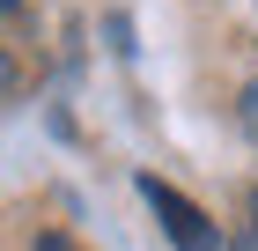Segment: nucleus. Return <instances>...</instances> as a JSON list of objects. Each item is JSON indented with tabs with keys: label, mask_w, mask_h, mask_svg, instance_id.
<instances>
[{
	"label": "nucleus",
	"mask_w": 258,
	"mask_h": 251,
	"mask_svg": "<svg viewBox=\"0 0 258 251\" xmlns=\"http://www.w3.org/2000/svg\"><path fill=\"white\" fill-rule=\"evenodd\" d=\"M0 89H15V67H8V59H0Z\"/></svg>",
	"instance_id": "5"
},
{
	"label": "nucleus",
	"mask_w": 258,
	"mask_h": 251,
	"mask_svg": "<svg viewBox=\"0 0 258 251\" xmlns=\"http://www.w3.org/2000/svg\"><path fill=\"white\" fill-rule=\"evenodd\" d=\"M37 251H81V244H74V236H59V229H52V236H37Z\"/></svg>",
	"instance_id": "3"
},
{
	"label": "nucleus",
	"mask_w": 258,
	"mask_h": 251,
	"mask_svg": "<svg viewBox=\"0 0 258 251\" xmlns=\"http://www.w3.org/2000/svg\"><path fill=\"white\" fill-rule=\"evenodd\" d=\"M236 118H243V133L258 140V81H251V89H243V96H236Z\"/></svg>",
	"instance_id": "2"
},
{
	"label": "nucleus",
	"mask_w": 258,
	"mask_h": 251,
	"mask_svg": "<svg viewBox=\"0 0 258 251\" xmlns=\"http://www.w3.org/2000/svg\"><path fill=\"white\" fill-rule=\"evenodd\" d=\"M140 199L155 207L162 236H170L177 251H221V229H214V222H207V214H199V207H192L184 192H170L162 177H140Z\"/></svg>",
	"instance_id": "1"
},
{
	"label": "nucleus",
	"mask_w": 258,
	"mask_h": 251,
	"mask_svg": "<svg viewBox=\"0 0 258 251\" xmlns=\"http://www.w3.org/2000/svg\"><path fill=\"white\" fill-rule=\"evenodd\" d=\"M0 8H22V0H0Z\"/></svg>",
	"instance_id": "7"
},
{
	"label": "nucleus",
	"mask_w": 258,
	"mask_h": 251,
	"mask_svg": "<svg viewBox=\"0 0 258 251\" xmlns=\"http://www.w3.org/2000/svg\"><path fill=\"white\" fill-rule=\"evenodd\" d=\"M236 251H258V229H243V236H236Z\"/></svg>",
	"instance_id": "4"
},
{
	"label": "nucleus",
	"mask_w": 258,
	"mask_h": 251,
	"mask_svg": "<svg viewBox=\"0 0 258 251\" xmlns=\"http://www.w3.org/2000/svg\"><path fill=\"white\" fill-rule=\"evenodd\" d=\"M251 229H258V185H251Z\"/></svg>",
	"instance_id": "6"
}]
</instances>
